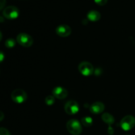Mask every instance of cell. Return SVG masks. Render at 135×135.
<instances>
[{"mask_svg":"<svg viewBox=\"0 0 135 135\" xmlns=\"http://www.w3.org/2000/svg\"><path fill=\"white\" fill-rule=\"evenodd\" d=\"M67 131L73 135H79L82 133L83 128L80 123L76 119H71L67 123Z\"/></svg>","mask_w":135,"mask_h":135,"instance_id":"6da1fadb","label":"cell"},{"mask_svg":"<svg viewBox=\"0 0 135 135\" xmlns=\"http://www.w3.org/2000/svg\"><path fill=\"white\" fill-rule=\"evenodd\" d=\"M120 125L123 130L125 131L131 130L135 126V118L133 115H126L121 119Z\"/></svg>","mask_w":135,"mask_h":135,"instance_id":"7a4b0ae2","label":"cell"},{"mask_svg":"<svg viewBox=\"0 0 135 135\" xmlns=\"http://www.w3.org/2000/svg\"><path fill=\"white\" fill-rule=\"evenodd\" d=\"M11 99L17 104H22L27 99L26 93L22 89H16L11 93Z\"/></svg>","mask_w":135,"mask_h":135,"instance_id":"3957f363","label":"cell"},{"mask_svg":"<svg viewBox=\"0 0 135 135\" xmlns=\"http://www.w3.org/2000/svg\"><path fill=\"white\" fill-rule=\"evenodd\" d=\"M17 42L23 47H28L32 45L33 39L26 33H21L17 36Z\"/></svg>","mask_w":135,"mask_h":135,"instance_id":"277c9868","label":"cell"},{"mask_svg":"<svg viewBox=\"0 0 135 135\" xmlns=\"http://www.w3.org/2000/svg\"><path fill=\"white\" fill-rule=\"evenodd\" d=\"M3 15L7 19L13 20L17 18L19 15L18 9L15 6H8L3 11Z\"/></svg>","mask_w":135,"mask_h":135,"instance_id":"5b68a950","label":"cell"},{"mask_svg":"<svg viewBox=\"0 0 135 135\" xmlns=\"http://www.w3.org/2000/svg\"><path fill=\"white\" fill-rule=\"evenodd\" d=\"M79 71L84 76H90L94 73V67L89 62L83 61L79 64Z\"/></svg>","mask_w":135,"mask_h":135,"instance_id":"8992f818","label":"cell"},{"mask_svg":"<svg viewBox=\"0 0 135 135\" xmlns=\"http://www.w3.org/2000/svg\"><path fill=\"white\" fill-rule=\"evenodd\" d=\"M65 111L69 115H75L79 112V105L75 100H70L65 105Z\"/></svg>","mask_w":135,"mask_h":135,"instance_id":"52a82bcc","label":"cell"},{"mask_svg":"<svg viewBox=\"0 0 135 135\" xmlns=\"http://www.w3.org/2000/svg\"><path fill=\"white\" fill-rule=\"evenodd\" d=\"M57 34L61 37H67L71 34V28L67 25H59L55 29Z\"/></svg>","mask_w":135,"mask_h":135,"instance_id":"ba28073f","label":"cell"},{"mask_svg":"<svg viewBox=\"0 0 135 135\" xmlns=\"http://www.w3.org/2000/svg\"><path fill=\"white\" fill-rule=\"evenodd\" d=\"M52 95L56 98L62 100L67 97L68 95V92L65 88L61 86H57L53 89Z\"/></svg>","mask_w":135,"mask_h":135,"instance_id":"9c48e42d","label":"cell"},{"mask_svg":"<svg viewBox=\"0 0 135 135\" xmlns=\"http://www.w3.org/2000/svg\"><path fill=\"white\" fill-rule=\"evenodd\" d=\"M105 109V105L100 102L93 103L90 107V111L93 114H100L102 113Z\"/></svg>","mask_w":135,"mask_h":135,"instance_id":"30bf717a","label":"cell"},{"mask_svg":"<svg viewBox=\"0 0 135 135\" xmlns=\"http://www.w3.org/2000/svg\"><path fill=\"white\" fill-rule=\"evenodd\" d=\"M87 18L89 21L92 22H96L99 21L101 18V15L98 11L95 10H92L89 11L87 14Z\"/></svg>","mask_w":135,"mask_h":135,"instance_id":"8fae6325","label":"cell"},{"mask_svg":"<svg viewBox=\"0 0 135 135\" xmlns=\"http://www.w3.org/2000/svg\"><path fill=\"white\" fill-rule=\"evenodd\" d=\"M102 119L103 120L104 122H105V123H107L108 125H109V126L112 125L113 123L115 122L114 117H113V115L108 113H105L102 115Z\"/></svg>","mask_w":135,"mask_h":135,"instance_id":"7c38bea8","label":"cell"},{"mask_svg":"<svg viewBox=\"0 0 135 135\" xmlns=\"http://www.w3.org/2000/svg\"><path fill=\"white\" fill-rule=\"evenodd\" d=\"M81 123L84 127H90L93 123V120L90 117H83L81 119Z\"/></svg>","mask_w":135,"mask_h":135,"instance_id":"4fadbf2b","label":"cell"},{"mask_svg":"<svg viewBox=\"0 0 135 135\" xmlns=\"http://www.w3.org/2000/svg\"><path fill=\"white\" fill-rule=\"evenodd\" d=\"M16 42L13 38H9L7 39L5 42V45L7 48H13L15 46Z\"/></svg>","mask_w":135,"mask_h":135,"instance_id":"5bb4252c","label":"cell"},{"mask_svg":"<svg viewBox=\"0 0 135 135\" xmlns=\"http://www.w3.org/2000/svg\"><path fill=\"white\" fill-rule=\"evenodd\" d=\"M45 103H46V105H54V104L55 103V97L54 96H47V97L45 99Z\"/></svg>","mask_w":135,"mask_h":135,"instance_id":"9a60e30c","label":"cell"},{"mask_svg":"<svg viewBox=\"0 0 135 135\" xmlns=\"http://www.w3.org/2000/svg\"><path fill=\"white\" fill-rule=\"evenodd\" d=\"M0 135H11L9 131L5 128H0Z\"/></svg>","mask_w":135,"mask_h":135,"instance_id":"2e32d148","label":"cell"},{"mask_svg":"<svg viewBox=\"0 0 135 135\" xmlns=\"http://www.w3.org/2000/svg\"><path fill=\"white\" fill-rule=\"evenodd\" d=\"M95 3L96 4H98V5L100 6H103V5H105L108 2V0H94Z\"/></svg>","mask_w":135,"mask_h":135,"instance_id":"e0dca14e","label":"cell"},{"mask_svg":"<svg viewBox=\"0 0 135 135\" xmlns=\"http://www.w3.org/2000/svg\"><path fill=\"white\" fill-rule=\"evenodd\" d=\"M5 2H6V0H0V10L4 7L5 5Z\"/></svg>","mask_w":135,"mask_h":135,"instance_id":"ac0fdd59","label":"cell"},{"mask_svg":"<svg viewBox=\"0 0 135 135\" xmlns=\"http://www.w3.org/2000/svg\"><path fill=\"white\" fill-rule=\"evenodd\" d=\"M4 58H5V55L2 51H0V63L3 62V61L4 60Z\"/></svg>","mask_w":135,"mask_h":135,"instance_id":"d6986e66","label":"cell"},{"mask_svg":"<svg viewBox=\"0 0 135 135\" xmlns=\"http://www.w3.org/2000/svg\"><path fill=\"white\" fill-rule=\"evenodd\" d=\"M3 119H4V114H3V113L2 112H1V111H0V121H2V120Z\"/></svg>","mask_w":135,"mask_h":135,"instance_id":"ffe728a7","label":"cell"},{"mask_svg":"<svg viewBox=\"0 0 135 135\" xmlns=\"http://www.w3.org/2000/svg\"><path fill=\"white\" fill-rule=\"evenodd\" d=\"M108 133H109V134H113V130L112 129V128L111 127H109V129H108Z\"/></svg>","mask_w":135,"mask_h":135,"instance_id":"44dd1931","label":"cell"},{"mask_svg":"<svg viewBox=\"0 0 135 135\" xmlns=\"http://www.w3.org/2000/svg\"><path fill=\"white\" fill-rule=\"evenodd\" d=\"M1 39H2V34H1V31H0V41L1 40Z\"/></svg>","mask_w":135,"mask_h":135,"instance_id":"7402d4cb","label":"cell"},{"mask_svg":"<svg viewBox=\"0 0 135 135\" xmlns=\"http://www.w3.org/2000/svg\"><path fill=\"white\" fill-rule=\"evenodd\" d=\"M3 21V18H1V17H0V21Z\"/></svg>","mask_w":135,"mask_h":135,"instance_id":"603a6c76","label":"cell"}]
</instances>
